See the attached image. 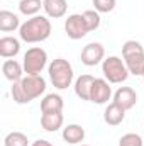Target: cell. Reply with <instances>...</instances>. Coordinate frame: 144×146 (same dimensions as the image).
I'll use <instances>...</instances> for the list:
<instances>
[{
    "instance_id": "14",
    "label": "cell",
    "mask_w": 144,
    "mask_h": 146,
    "mask_svg": "<svg viewBox=\"0 0 144 146\" xmlns=\"http://www.w3.org/2000/svg\"><path fill=\"white\" fill-rule=\"evenodd\" d=\"M2 73H3V76L9 82L15 83V82H20L22 80L24 66H22V63H19L15 60H5L3 65H2Z\"/></svg>"
},
{
    "instance_id": "16",
    "label": "cell",
    "mask_w": 144,
    "mask_h": 146,
    "mask_svg": "<svg viewBox=\"0 0 144 146\" xmlns=\"http://www.w3.org/2000/svg\"><path fill=\"white\" fill-rule=\"evenodd\" d=\"M126 112H127L126 109H122L120 106H117L115 102H112V104H108L107 107H105V110H104V121L107 122L108 126H119V124L124 122Z\"/></svg>"
},
{
    "instance_id": "1",
    "label": "cell",
    "mask_w": 144,
    "mask_h": 146,
    "mask_svg": "<svg viewBox=\"0 0 144 146\" xmlns=\"http://www.w3.org/2000/svg\"><path fill=\"white\" fill-rule=\"evenodd\" d=\"M46 92V80L41 75H26L20 82L12 83L10 94L15 104H29Z\"/></svg>"
},
{
    "instance_id": "2",
    "label": "cell",
    "mask_w": 144,
    "mask_h": 146,
    "mask_svg": "<svg viewBox=\"0 0 144 146\" xmlns=\"http://www.w3.org/2000/svg\"><path fill=\"white\" fill-rule=\"evenodd\" d=\"M53 26L48 19V15H34L31 19H27L26 22H22L20 29H19V37L24 42L34 44V42H42L51 36Z\"/></svg>"
},
{
    "instance_id": "23",
    "label": "cell",
    "mask_w": 144,
    "mask_h": 146,
    "mask_svg": "<svg viewBox=\"0 0 144 146\" xmlns=\"http://www.w3.org/2000/svg\"><path fill=\"white\" fill-rule=\"evenodd\" d=\"M119 146H144L143 138L136 133H127L119 139Z\"/></svg>"
},
{
    "instance_id": "7",
    "label": "cell",
    "mask_w": 144,
    "mask_h": 146,
    "mask_svg": "<svg viewBox=\"0 0 144 146\" xmlns=\"http://www.w3.org/2000/svg\"><path fill=\"white\" fill-rule=\"evenodd\" d=\"M65 33L73 41L83 39V37L90 33L88 31V26L85 22L83 14H71V15H68V19L65 21Z\"/></svg>"
},
{
    "instance_id": "9",
    "label": "cell",
    "mask_w": 144,
    "mask_h": 146,
    "mask_svg": "<svg viewBox=\"0 0 144 146\" xmlns=\"http://www.w3.org/2000/svg\"><path fill=\"white\" fill-rule=\"evenodd\" d=\"M112 97V87L105 78H95L93 85H92V92H90V102L93 104H107Z\"/></svg>"
},
{
    "instance_id": "20",
    "label": "cell",
    "mask_w": 144,
    "mask_h": 146,
    "mask_svg": "<svg viewBox=\"0 0 144 146\" xmlns=\"http://www.w3.org/2000/svg\"><path fill=\"white\" fill-rule=\"evenodd\" d=\"M42 2L41 0H20L19 2V12L27 17H34L41 12Z\"/></svg>"
},
{
    "instance_id": "26",
    "label": "cell",
    "mask_w": 144,
    "mask_h": 146,
    "mask_svg": "<svg viewBox=\"0 0 144 146\" xmlns=\"http://www.w3.org/2000/svg\"><path fill=\"white\" fill-rule=\"evenodd\" d=\"M76 146H90V145H76Z\"/></svg>"
},
{
    "instance_id": "3",
    "label": "cell",
    "mask_w": 144,
    "mask_h": 146,
    "mask_svg": "<svg viewBox=\"0 0 144 146\" xmlns=\"http://www.w3.org/2000/svg\"><path fill=\"white\" fill-rule=\"evenodd\" d=\"M48 73H49V80L53 83L54 88L58 90H65L73 83L75 78V72H73L71 63L65 58H56L49 63L48 66Z\"/></svg>"
},
{
    "instance_id": "25",
    "label": "cell",
    "mask_w": 144,
    "mask_h": 146,
    "mask_svg": "<svg viewBox=\"0 0 144 146\" xmlns=\"http://www.w3.org/2000/svg\"><path fill=\"white\" fill-rule=\"evenodd\" d=\"M31 146H53V145H51L49 141H46V139H36Z\"/></svg>"
},
{
    "instance_id": "5",
    "label": "cell",
    "mask_w": 144,
    "mask_h": 146,
    "mask_svg": "<svg viewBox=\"0 0 144 146\" xmlns=\"http://www.w3.org/2000/svg\"><path fill=\"white\" fill-rule=\"evenodd\" d=\"M46 65H48V53L41 46L29 48L24 53L22 66H24V73L26 75H41L42 70L46 68Z\"/></svg>"
},
{
    "instance_id": "6",
    "label": "cell",
    "mask_w": 144,
    "mask_h": 146,
    "mask_svg": "<svg viewBox=\"0 0 144 146\" xmlns=\"http://www.w3.org/2000/svg\"><path fill=\"white\" fill-rule=\"evenodd\" d=\"M102 73L108 83H122L129 78V70L119 56H108L102 61Z\"/></svg>"
},
{
    "instance_id": "22",
    "label": "cell",
    "mask_w": 144,
    "mask_h": 146,
    "mask_svg": "<svg viewBox=\"0 0 144 146\" xmlns=\"http://www.w3.org/2000/svg\"><path fill=\"white\" fill-rule=\"evenodd\" d=\"M83 17H85V22L88 26V31H97L100 27V14L97 10H85L83 12Z\"/></svg>"
},
{
    "instance_id": "8",
    "label": "cell",
    "mask_w": 144,
    "mask_h": 146,
    "mask_svg": "<svg viewBox=\"0 0 144 146\" xmlns=\"http://www.w3.org/2000/svg\"><path fill=\"white\" fill-rule=\"evenodd\" d=\"M80 60L85 66H97L105 60V48L100 42H88L81 49Z\"/></svg>"
},
{
    "instance_id": "13",
    "label": "cell",
    "mask_w": 144,
    "mask_h": 146,
    "mask_svg": "<svg viewBox=\"0 0 144 146\" xmlns=\"http://www.w3.org/2000/svg\"><path fill=\"white\" fill-rule=\"evenodd\" d=\"M65 117L63 112H49V114H42L41 115V127L48 133H56L63 127Z\"/></svg>"
},
{
    "instance_id": "24",
    "label": "cell",
    "mask_w": 144,
    "mask_h": 146,
    "mask_svg": "<svg viewBox=\"0 0 144 146\" xmlns=\"http://www.w3.org/2000/svg\"><path fill=\"white\" fill-rule=\"evenodd\" d=\"M117 0H93V7L98 14H108L115 9Z\"/></svg>"
},
{
    "instance_id": "4",
    "label": "cell",
    "mask_w": 144,
    "mask_h": 146,
    "mask_svg": "<svg viewBox=\"0 0 144 146\" xmlns=\"http://www.w3.org/2000/svg\"><path fill=\"white\" fill-rule=\"evenodd\" d=\"M122 58L131 75L141 76L144 70V48L139 41H126L122 46Z\"/></svg>"
},
{
    "instance_id": "27",
    "label": "cell",
    "mask_w": 144,
    "mask_h": 146,
    "mask_svg": "<svg viewBox=\"0 0 144 146\" xmlns=\"http://www.w3.org/2000/svg\"><path fill=\"white\" fill-rule=\"evenodd\" d=\"M141 76H143V78H144V70H143V75H141Z\"/></svg>"
},
{
    "instance_id": "15",
    "label": "cell",
    "mask_w": 144,
    "mask_h": 146,
    "mask_svg": "<svg viewBox=\"0 0 144 146\" xmlns=\"http://www.w3.org/2000/svg\"><path fill=\"white\" fill-rule=\"evenodd\" d=\"M19 53H20V41L17 37H0V56L2 58H15Z\"/></svg>"
},
{
    "instance_id": "18",
    "label": "cell",
    "mask_w": 144,
    "mask_h": 146,
    "mask_svg": "<svg viewBox=\"0 0 144 146\" xmlns=\"http://www.w3.org/2000/svg\"><path fill=\"white\" fill-rule=\"evenodd\" d=\"M65 102L63 97L58 94H48L44 95V99L41 100V112L42 114H49V112H63Z\"/></svg>"
},
{
    "instance_id": "10",
    "label": "cell",
    "mask_w": 144,
    "mask_h": 146,
    "mask_svg": "<svg viewBox=\"0 0 144 146\" xmlns=\"http://www.w3.org/2000/svg\"><path fill=\"white\" fill-rule=\"evenodd\" d=\"M114 102L117 106H120L122 109L131 110L137 104V94L134 88L131 87H120L115 94H114Z\"/></svg>"
},
{
    "instance_id": "21",
    "label": "cell",
    "mask_w": 144,
    "mask_h": 146,
    "mask_svg": "<svg viewBox=\"0 0 144 146\" xmlns=\"http://www.w3.org/2000/svg\"><path fill=\"white\" fill-rule=\"evenodd\" d=\"M3 146H29V138L20 131H12L5 136Z\"/></svg>"
},
{
    "instance_id": "12",
    "label": "cell",
    "mask_w": 144,
    "mask_h": 146,
    "mask_svg": "<svg viewBox=\"0 0 144 146\" xmlns=\"http://www.w3.org/2000/svg\"><path fill=\"white\" fill-rule=\"evenodd\" d=\"M93 82H95V76H92V75H80L75 80V94L78 95L80 100H90V92H92Z\"/></svg>"
},
{
    "instance_id": "19",
    "label": "cell",
    "mask_w": 144,
    "mask_h": 146,
    "mask_svg": "<svg viewBox=\"0 0 144 146\" xmlns=\"http://www.w3.org/2000/svg\"><path fill=\"white\" fill-rule=\"evenodd\" d=\"M63 139L68 145H80L85 139V129L80 124H68L63 127Z\"/></svg>"
},
{
    "instance_id": "11",
    "label": "cell",
    "mask_w": 144,
    "mask_h": 146,
    "mask_svg": "<svg viewBox=\"0 0 144 146\" xmlns=\"http://www.w3.org/2000/svg\"><path fill=\"white\" fill-rule=\"evenodd\" d=\"M42 10L49 19H61L68 10L66 0H42Z\"/></svg>"
},
{
    "instance_id": "17",
    "label": "cell",
    "mask_w": 144,
    "mask_h": 146,
    "mask_svg": "<svg viewBox=\"0 0 144 146\" xmlns=\"http://www.w3.org/2000/svg\"><path fill=\"white\" fill-rule=\"evenodd\" d=\"M20 21L19 15L10 12V10H0V31L2 33H14L20 29Z\"/></svg>"
}]
</instances>
